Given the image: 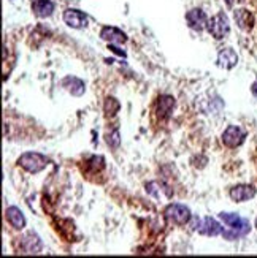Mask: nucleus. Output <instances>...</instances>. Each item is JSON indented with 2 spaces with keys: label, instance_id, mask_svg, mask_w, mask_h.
<instances>
[{
  "label": "nucleus",
  "instance_id": "nucleus-1",
  "mask_svg": "<svg viewBox=\"0 0 257 258\" xmlns=\"http://www.w3.org/2000/svg\"><path fill=\"white\" fill-rule=\"evenodd\" d=\"M219 219L229 227V230L222 231V236H224L226 239L233 241L237 238H241V236H244V234H248L251 230L249 222L246 219L240 217L238 214H233V212H221Z\"/></svg>",
  "mask_w": 257,
  "mask_h": 258
},
{
  "label": "nucleus",
  "instance_id": "nucleus-2",
  "mask_svg": "<svg viewBox=\"0 0 257 258\" xmlns=\"http://www.w3.org/2000/svg\"><path fill=\"white\" fill-rule=\"evenodd\" d=\"M48 163H49V160L46 157L38 152H26L18 159V165L32 174H37V173L43 171L44 168L48 166Z\"/></svg>",
  "mask_w": 257,
  "mask_h": 258
},
{
  "label": "nucleus",
  "instance_id": "nucleus-3",
  "mask_svg": "<svg viewBox=\"0 0 257 258\" xmlns=\"http://www.w3.org/2000/svg\"><path fill=\"white\" fill-rule=\"evenodd\" d=\"M207 30L210 32L211 37H215L216 40L224 38L227 33L230 32V22L226 13H218L211 19H208Z\"/></svg>",
  "mask_w": 257,
  "mask_h": 258
},
{
  "label": "nucleus",
  "instance_id": "nucleus-4",
  "mask_svg": "<svg viewBox=\"0 0 257 258\" xmlns=\"http://www.w3.org/2000/svg\"><path fill=\"white\" fill-rule=\"evenodd\" d=\"M164 216L167 217V220L173 222L175 225H186L191 220V209L184 205L180 203H172L165 208L164 211Z\"/></svg>",
  "mask_w": 257,
  "mask_h": 258
},
{
  "label": "nucleus",
  "instance_id": "nucleus-5",
  "mask_svg": "<svg viewBox=\"0 0 257 258\" xmlns=\"http://www.w3.org/2000/svg\"><path fill=\"white\" fill-rule=\"evenodd\" d=\"M194 222H195L194 230H197L203 236H218V234H222V231H224L221 223L213 217L194 219Z\"/></svg>",
  "mask_w": 257,
  "mask_h": 258
},
{
  "label": "nucleus",
  "instance_id": "nucleus-6",
  "mask_svg": "<svg viewBox=\"0 0 257 258\" xmlns=\"http://www.w3.org/2000/svg\"><path fill=\"white\" fill-rule=\"evenodd\" d=\"M244 138H246V133L237 125H229L224 130V133H222V143L227 148H238V146L244 143Z\"/></svg>",
  "mask_w": 257,
  "mask_h": 258
},
{
  "label": "nucleus",
  "instance_id": "nucleus-7",
  "mask_svg": "<svg viewBox=\"0 0 257 258\" xmlns=\"http://www.w3.org/2000/svg\"><path fill=\"white\" fill-rule=\"evenodd\" d=\"M186 22L187 26L191 27L192 30L195 32H202L203 29H207V24H208V18L205 15L203 10L200 8H192L191 11H187L186 13Z\"/></svg>",
  "mask_w": 257,
  "mask_h": 258
},
{
  "label": "nucleus",
  "instance_id": "nucleus-8",
  "mask_svg": "<svg viewBox=\"0 0 257 258\" xmlns=\"http://www.w3.org/2000/svg\"><path fill=\"white\" fill-rule=\"evenodd\" d=\"M64 22L72 29H84L87 26V16L76 8H69L64 11Z\"/></svg>",
  "mask_w": 257,
  "mask_h": 258
},
{
  "label": "nucleus",
  "instance_id": "nucleus-9",
  "mask_svg": "<svg viewBox=\"0 0 257 258\" xmlns=\"http://www.w3.org/2000/svg\"><path fill=\"white\" fill-rule=\"evenodd\" d=\"M257 194V190L252 187V185H248V184H240V185H235L230 188V198L235 201V203H243V201H248L251 198H254Z\"/></svg>",
  "mask_w": 257,
  "mask_h": 258
},
{
  "label": "nucleus",
  "instance_id": "nucleus-10",
  "mask_svg": "<svg viewBox=\"0 0 257 258\" xmlns=\"http://www.w3.org/2000/svg\"><path fill=\"white\" fill-rule=\"evenodd\" d=\"M100 38L108 41L110 44H124L127 41V35L122 30H119L118 27H111V26H105L102 30H100Z\"/></svg>",
  "mask_w": 257,
  "mask_h": 258
},
{
  "label": "nucleus",
  "instance_id": "nucleus-11",
  "mask_svg": "<svg viewBox=\"0 0 257 258\" xmlns=\"http://www.w3.org/2000/svg\"><path fill=\"white\" fill-rule=\"evenodd\" d=\"M238 63V55L232 48H222L218 54V65L224 70H232Z\"/></svg>",
  "mask_w": 257,
  "mask_h": 258
},
{
  "label": "nucleus",
  "instance_id": "nucleus-12",
  "mask_svg": "<svg viewBox=\"0 0 257 258\" xmlns=\"http://www.w3.org/2000/svg\"><path fill=\"white\" fill-rule=\"evenodd\" d=\"M233 19L241 30H251L254 27V15L246 8H238L233 11Z\"/></svg>",
  "mask_w": 257,
  "mask_h": 258
},
{
  "label": "nucleus",
  "instance_id": "nucleus-13",
  "mask_svg": "<svg viewBox=\"0 0 257 258\" xmlns=\"http://www.w3.org/2000/svg\"><path fill=\"white\" fill-rule=\"evenodd\" d=\"M56 5L51 0H33L32 2V11L38 18H49L53 15Z\"/></svg>",
  "mask_w": 257,
  "mask_h": 258
},
{
  "label": "nucleus",
  "instance_id": "nucleus-14",
  "mask_svg": "<svg viewBox=\"0 0 257 258\" xmlns=\"http://www.w3.org/2000/svg\"><path fill=\"white\" fill-rule=\"evenodd\" d=\"M62 86L65 87L67 92H70L75 97H81L86 91V86L81 80H78L75 76H67L62 80Z\"/></svg>",
  "mask_w": 257,
  "mask_h": 258
},
{
  "label": "nucleus",
  "instance_id": "nucleus-15",
  "mask_svg": "<svg viewBox=\"0 0 257 258\" xmlns=\"http://www.w3.org/2000/svg\"><path fill=\"white\" fill-rule=\"evenodd\" d=\"M7 220L10 222V225L16 230H22L26 227V217L22 214V211L16 206H11L7 209Z\"/></svg>",
  "mask_w": 257,
  "mask_h": 258
},
{
  "label": "nucleus",
  "instance_id": "nucleus-16",
  "mask_svg": "<svg viewBox=\"0 0 257 258\" xmlns=\"http://www.w3.org/2000/svg\"><path fill=\"white\" fill-rule=\"evenodd\" d=\"M22 250H24V253H40L41 241L35 233H27L22 238Z\"/></svg>",
  "mask_w": 257,
  "mask_h": 258
},
{
  "label": "nucleus",
  "instance_id": "nucleus-17",
  "mask_svg": "<svg viewBox=\"0 0 257 258\" xmlns=\"http://www.w3.org/2000/svg\"><path fill=\"white\" fill-rule=\"evenodd\" d=\"M175 109V98L170 95H162L158 100V114L164 119L170 117V114Z\"/></svg>",
  "mask_w": 257,
  "mask_h": 258
},
{
  "label": "nucleus",
  "instance_id": "nucleus-18",
  "mask_svg": "<svg viewBox=\"0 0 257 258\" xmlns=\"http://www.w3.org/2000/svg\"><path fill=\"white\" fill-rule=\"evenodd\" d=\"M119 102L116 98H113V97H108L107 100H105V113H107V116H115L118 111H119Z\"/></svg>",
  "mask_w": 257,
  "mask_h": 258
},
{
  "label": "nucleus",
  "instance_id": "nucleus-19",
  "mask_svg": "<svg viewBox=\"0 0 257 258\" xmlns=\"http://www.w3.org/2000/svg\"><path fill=\"white\" fill-rule=\"evenodd\" d=\"M107 144L110 146V148H113V149L119 148V144H121V137H119V130H118V128H115L113 132H110V133L107 135Z\"/></svg>",
  "mask_w": 257,
  "mask_h": 258
},
{
  "label": "nucleus",
  "instance_id": "nucleus-20",
  "mask_svg": "<svg viewBox=\"0 0 257 258\" xmlns=\"http://www.w3.org/2000/svg\"><path fill=\"white\" fill-rule=\"evenodd\" d=\"M108 49H111V51H113V52L119 54L121 57H126V52H124V51H119V48H116L115 44H110V46H108Z\"/></svg>",
  "mask_w": 257,
  "mask_h": 258
},
{
  "label": "nucleus",
  "instance_id": "nucleus-21",
  "mask_svg": "<svg viewBox=\"0 0 257 258\" xmlns=\"http://www.w3.org/2000/svg\"><path fill=\"white\" fill-rule=\"evenodd\" d=\"M251 92H252V95H255V97H257V81L251 86Z\"/></svg>",
  "mask_w": 257,
  "mask_h": 258
},
{
  "label": "nucleus",
  "instance_id": "nucleus-22",
  "mask_svg": "<svg viewBox=\"0 0 257 258\" xmlns=\"http://www.w3.org/2000/svg\"><path fill=\"white\" fill-rule=\"evenodd\" d=\"M233 2H243V0H227V4H229V5H232Z\"/></svg>",
  "mask_w": 257,
  "mask_h": 258
},
{
  "label": "nucleus",
  "instance_id": "nucleus-23",
  "mask_svg": "<svg viewBox=\"0 0 257 258\" xmlns=\"http://www.w3.org/2000/svg\"><path fill=\"white\" fill-rule=\"evenodd\" d=\"M255 228H257V219H255Z\"/></svg>",
  "mask_w": 257,
  "mask_h": 258
}]
</instances>
